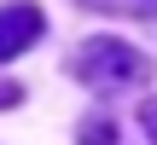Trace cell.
Masks as SVG:
<instances>
[{"label":"cell","instance_id":"cell-3","mask_svg":"<svg viewBox=\"0 0 157 145\" xmlns=\"http://www.w3.org/2000/svg\"><path fill=\"white\" fill-rule=\"evenodd\" d=\"M82 145H117L111 116H87V122H82Z\"/></svg>","mask_w":157,"mask_h":145},{"label":"cell","instance_id":"cell-1","mask_svg":"<svg viewBox=\"0 0 157 145\" xmlns=\"http://www.w3.org/2000/svg\"><path fill=\"white\" fill-rule=\"evenodd\" d=\"M151 76V64L128 46V41H87L76 52V81L93 93H128Z\"/></svg>","mask_w":157,"mask_h":145},{"label":"cell","instance_id":"cell-6","mask_svg":"<svg viewBox=\"0 0 157 145\" xmlns=\"http://www.w3.org/2000/svg\"><path fill=\"white\" fill-rule=\"evenodd\" d=\"M0 105H17V87L12 81H0Z\"/></svg>","mask_w":157,"mask_h":145},{"label":"cell","instance_id":"cell-2","mask_svg":"<svg viewBox=\"0 0 157 145\" xmlns=\"http://www.w3.org/2000/svg\"><path fill=\"white\" fill-rule=\"evenodd\" d=\"M41 29H47L41 6H29V0L0 6V64H6V58H17V52H29V46L41 41Z\"/></svg>","mask_w":157,"mask_h":145},{"label":"cell","instance_id":"cell-5","mask_svg":"<svg viewBox=\"0 0 157 145\" xmlns=\"http://www.w3.org/2000/svg\"><path fill=\"white\" fill-rule=\"evenodd\" d=\"M140 128H146V134H151V145H157V99H146V105H140Z\"/></svg>","mask_w":157,"mask_h":145},{"label":"cell","instance_id":"cell-4","mask_svg":"<svg viewBox=\"0 0 157 145\" xmlns=\"http://www.w3.org/2000/svg\"><path fill=\"white\" fill-rule=\"evenodd\" d=\"M87 6H105V12H128V17H157V0H87Z\"/></svg>","mask_w":157,"mask_h":145}]
</instances>
